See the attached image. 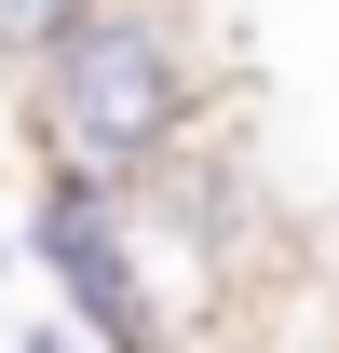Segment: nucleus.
I'll return each mask as SVG.
<instances>
[{
	"mask_svg": "<svg viewBox=\"0 0 339 353\" xmlns=\"http://www.w3.org/2000/svg\"><path fill=\"white\" fill-rule=\"evenodd\" d=\"M14 353H82V326H54V312H28V326H14Z\"/></svg>",
	"mask_w": 339,
	"mask_h": 353,
	"instance_id": "4",
	"label": "nucleus"
},
{
	"mask_svg": "<svg viewBox=\"0 0 339 353\" xmlns=\"http://www.w3.org/2000/svg\"><path fill=\"white\" fill-rule=\"evenodd\" d=\"M28 259H41V285L68 299V326H82L95 353H176L163 299H150V231H136L123 176L41 163V190H28Z\"/></svg>",
	"mask_w": 339,
	"mask_h": 353,
	"instance_id": "2",
	"label": "nucleus"
},
{
	"mask_svg": "<svg viewBox=\"0 0 339 353\" xmlns=\"http://www.w3.org/2000/svg\"><path fill=\"white\" fill-rule=\"evenodd\" d=\"M82 14H95V0H0V68H41Z\"/></svg>",
	"mask_w": 339,
	"mask_h": 353,
	"instance_id": "3",
	"label": "nucleus"
},
{
	"mask_svg": "<svg viewBox=\"0 0 339 353\" xmlns=\"http://www.w3.org/2000/svg\"><path fill=\"white\" fill-rule=\"evenodd\" d=\"M28 95H41L54 163H95V176L163 163L176 136H204V109H217L204 54H190V28H176L163 0H95L82 28L28 68Z\"/></svg>",
	"mask_w": 339,
	"mask_h": 353,
	"instance_id": "1",
	"label": "nucleus"
}]
</instances>
